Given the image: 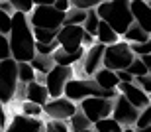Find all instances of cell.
I'll list each match as a JSON object with an SVG mask.
<instances>
[{"label": "cell", "instance_id": "6da1fadb", "mask_svg": "<svg viewBox=\"0 0 151 132\" xmlns=\"http://www.w3.org/2000/svg\"><path fill=\"white\" fill-rule=\"evenodd\" d=\"M8 44H10V57L16 63H29L35 57V40L26 14H20V12L12 14Z\"/></svg>", "mask_w": 151, "mask_h": 132}, {"label": "cell", "instance_id": "60d3db41", "mask_svg": "<svg viewBox=\"0 0 151 132\" xmlns=\"http://www.w3.org/2000/svg\"><path fill=\"white\" fill-rule=\"evenodd\" d=\"M8 126V122H6V112H4V104L0 103V130H4Z\"/></svg>", "mask_w": 151, "mask_h": 132}, {"label": "cell", "instance_id": "4fadbf2b", "mask_svg": "<svg viewBox=\"0 0 151 132\" xmlns=\"http://www.w3.org/2000/svg\"><path fill=\"white\" fill-rule=\"evenodd\" d=\"M102 55H104V46L94 44L88 47L83 55V73L86 75V79H92L96 71L102 69Z\"/></svg>", "mask_w": 151, "mask_h": 132}, {"label": "cell", "instance_id": "d590c367", "mask_svg": "<svg viewBox=\"0 0 151 132\" xmlns=\"http://www.w3.org/2000/svg\"><path fill=\"white\" fill-rule=\"evenodd\" d=\"M10 57V44H8V38L6 36H0V61H6Z\"/></svg>", "mask_w": 151, "mask_h": 132}, {"label": "cell", "instance_id": "44dd1931", "mask_svg": "<svg viewBox=\"0 0 151 132\" xmlns=\"http://www.w3.org/2000/svg\"><path fill=\"white\" fill-rule=\"evenodd\" d=\"M90 128H92V122H90L81 110H77V112L69 118V130L71 132H84V130H90Z\"/></svg>", "mask_w": 151, "mask_h": 132}, {"label": "cell", "instance_id": "7402d4cb", "mask_svg": "<svg viewBox=\"0 0 151 132\" xmlns=\"http://www.w3.org/2000/svg\"><path fill=\"white\" fill-rule=\"evenodd\" d=\"M149 40H151V36H147L143 30H139L135 24H132L129 30L124 34V40L122 41H126V44L132 46V44H143V41H149Z\"/></svg>", "mask_w": 151, "mask_h": 132}, {"label": "cell", "instance_id": "7a4b0ae2", "mask_svg": "<svg viewBox=\"0 0 151 132\" xmlns=\"http://www.w3.org/2000/svg\"><path fill=\"white\" fill-rule=\"evenodd\" d=\"M96 14L100 18V22L108 24L118 36H124L134 24L129 2L124 0H110V2H100L96 6Z\"/></svg>", "mask_w": 151, "mask_h": 132}, {"label": "cell", "instance_id": "2e32d148", "mask_svg": "<svg viewBox=\"0 0 151 132\" xmlns=\"http://www.w3.org/2000/svg\"><path fill=\"white\" fill-rule=\"evenodd\" d=\"M26 101L34 104H39V107H45V104L49 103V93L45 89V85H39L35 81L28 83L26 85Z\"/></svg>", "mask_w": 151, "mask_h": 132}, {"label": "cell", "instance_id": "74e56055", "mask_svg": "<svg viewBox=\"0 0 151 132\" xmlns=\"http://www.w3.org/2000/svg\"><path fill=\"white\" fill-rule=\"evenodd\" d=\"M116 75H118V79H120V83H135V79L128 73V71H118Z\"/></svg>", "mask_w": 151, "mask_h": 132}, {"label": "cell", "instance_id": "1f68e13d", "mask_svg": "<svg viewBox=\"0 0 151 132\" xmlns=\"http://www.w3.org/2000/svg\"><path fill=\"white\" fill-rule=\"evenodd\" d=\"M10 2L14 12H20V14H26V16L34 10V0H10Z\"/></svg>", "mask_w": 151, "mask_h": 132}, {"label": "cell", "instance_id": "ab89813d", "mask_svg": "<svg viewBox=\"0 0 151 132\" xmlns=\"http://www.w3.org/2000/svg\"><path fill=\"white\" fill-rule=\"evenodd\" d=\"M94 40H96V38H92L90 34H86V32H84V34H83V47H84V46H86V47H92V46L96 44Z\"/></svg>", "mask_w": 151, "mask_h": 132}, {"label": "cell", "instance_id": "e0dca14e", "mask_svg": "<svg viewBox=\"0 0 151 132\" xmlns=\"http://www.w3.org/2000/svg\"><path fill=\"white\" fill-rule=\"evenodd\" d=\"M92 79H94V83L100 87V89H104V91H116L118 85H120L118 75L114 73V71H110V69H104V67H102L100 71H96Z\"/></svg>", "mask_w": 151, "mask_h": 132}, {"label": "cell", "instance_id": "9c48e42d", "mask_svg": "<svg viewBox=\"0 0 151 132\" xmlns=\"http://www.w3.org/2000/svg\"><path fill=\"white\" fill-rule=\"evenodd\" d=\"M83 26H61L57 32V44L63 51L67 53H77L83 47Z\"/></svg>", "mask_w": 151, "mask_h": 132}, {"label": "cell", "instance_id": "d6a6232c", "mask_svg": "<svg viewBox=\"0 0 151 132\" xmlns=\"http://www.w3.org/2000/svg\"><path fill=\"white\" fill-rule=\"evenodd\" d=\"M129 49H132V53H134L135 57H145V55L151 53V40L143 41V44H132Z\"/></svg>", "mask_w": 151, "mask_h": 132}, {"label": "cell", "instance_id": "83f0119b", "mask_svg": "<svg viewBox=\"0 0 151 132\" xmlns=\"http://www.w3.org/2000/svg\"><path fill=\"white\" fill-rule=\"evenodd\" d=\"M149 126H151V104L139 110V116H137V120H135V124H134V130L141 132V130H145V128H149Z\"/></svg>", "mask_w": 151, "mask_h": 132}, {"label": "cell", "instance_id": "5b68a950", "mask_svg": "<svg viewBox=\"0 0 151 132\" xmlns=\"http://www.w3.org/2000/svg\"><path fill=\"white\" fill-rule=\"evenodd\" d=\"M28 22L32 28L41 30H59L65 24V14L57 12L51 6H34V10L28 14Z\"/></svg>", "mask_w": 151, "mask_h": 132}, {"label": "cell", "instance_id": "f6af8a7d", "mask_svg": "<svg viewBox=\"0 0 151 132\" xmlns=\"http://www.w3.org/2000/svg\"><path fill=\"white\" fill-rule=\"evenodd\" d=\"M147 6H149V10H151V0H149V2H147Z\"/></svg>", "mask_w": 151, "mask_h": 132}, {"label": "cell", "instance_id": "d6986e66", "mask_svg": "<svg viewBox=\"0 0 151 132\" xmlns=\"http://www.w3.org/2000/svg\"><path fill=\"white\" fill-rule=\"evenodd\" d=\"M120 41V36L114 32L108 24L100 22L98 24V32H96V44H100V46L108 47V46H114V44H118Z\"/></svg>", "mask_w": 151, "mask_h": 132}, {"label": "cell", "instance_id": "ac0fdd59", "mask_svg": "<svg viewBox=\"0 0 151 132\" xmlns=\"http://www.w3.org/2000/svg\"><path fill=\"white\" fill-rule=\"evenodd\" d=\"M83 55H84V49H81V51H77V53H67L59 47L51 57H53V63L59 65V67H73L77 61L83 59Z\"/></svg>", "mask_w": 151, "mask_h": 132}, {"label": "cell", "instance_id": "52a82bcc", "mask_svg": "<svg viewBox=\"0 0 151 132\" xmlns=\"http://www.w3.org/2000/svg\"><path fill=\"white\" fill-rule=\"evenodd\" d=\"M112 107H114V101L96 99V97L84 99L83 103H78V110H81L92 124H96L98 120H104V118H110V116H112Z\"/></svg>", "mask_w": 151, "mask_h": 132}, {"label": "cell", "instance_id": "836d02e7", "mask_svg": "<svg viewBox=\"0 0 151 132\" xmlns=\"http://www.w3.org/2000/svg\"><path fill=\"white\" fill-rule=\"evenodd\" d=\"M10 28H12V16L0 10V36H6V38H8Z\"/></svg>", "mask_w": 151, "mask_h": 132}, {"label": "cell", "instance_id": "ee69618b", "mask_svg": "<svg viewBox=\"0 0 151 132\" xmlns=\"http://www.w3.org/2000/svg\"><path fill=\"white\" fill-rule=\"evenodd\" d=\"M84 132H96V130H94V128H90V130H84Z\"/></svg>", "mask_w": 151, "mask_h": 132}, {"label": "cell", "instance_id": "3957f363", "mask_svg": "<svg viewBox=\"0 0 151 132\" xmlns=\"http://www.w3.org/2000/svg\"><path fill=\"white\" fill-rule=\"evenodd\" d=\"M63 97L69 99L71 103H83L84 99H108V101H114L118 97V91H104L94 83V79H71L65 85V91H63Z\"/></svg>", "mask_w": 151, "mask_h": 132}, {"label": "cell", "instance_id": "484cf974", "mask_svg": "<svg viewBox=\"0 0 151 132\" xmlns=\"http://www.w3.org/2000/svg\"><path fill=\"white\" fill-rule=\"evenodd\" d=\"M84 20H86V12L71 8V10L65 14V24H63V26H83Z\"/></svg>", "mask_w": 151, "mask_h": 132}, {"label": "cell", "instance_id": "8fae6325", "mask_svg": "<svg viewBox=\"0 0 151 132\" xmlns=\"http://www.w3.org/2000/svg\"><path fill=\"white\" fill-rule=\"evenodd\" d=\"M78 110V107L75 103H71L69 99L59 97V99H49V103L43 107V112L47 115L49 120H63L67 122L71 116Z\"/></svg>", "mask_w": 151, "mask_h": 132}, {"label": "cell", "instance_id": "ffe728a7", "mask_svg": "<svg viewBox=\"0 0 151 132\" xmlns=\"http://www.w3.org/2000/svg\"><path fill=\"white\" fill-rule=\"evenodd\" d=\"M29 65L34 67V71L37 75H47L51 69L55 67V63H53V57H51V55H47V57H45V55H35V57L29 61Z\"/></svg>", "mask_w": 151, "mask_h": 132}, {"label": "cell", "instance_id": "9a60e30c", "mask_svg": "<svg viewBox=\"0 0 151 132\" xmlns=\"http://www.w3.org/2000/svg\"><path fill=\"white\" fill-rule=\"evenodd\" d=\"M41 128H43V122L39 118H29V116H24V115H16L2 132H39Z\"/></svg>", "mask_w": 151, "mask_h": 132}, {"label": "cell", "instance_id": "f546056e", "mask_svg": "<svg viewBox=\"0 0 151 132\" xmlns=\"http://www.w3.org/2000/svg\"><path fill=\"white\" fill-rule=\"evenodd\" d=\"M134 79H139V77H143V75H147V69H145V65L141 63V59L139 57H135L134 61H132V65H129L128 69H126Z\"/></svg>", "mask_w": 151, "mask_h": 132}, {"label": "cell", "instance_id": "8992f818", "mask_svg": "<svg viewBox=\"0 0 151 132\" xmlns=\"http://www.w3.org/2000/svg\"><path fill=\"white\" fill-rule=\"evenodd\" d=\"M18 69L14 59L0 61V103L8 104L14 101L18 89Z\"/></svg>", "mask_w": 151, "mask_h": 132}, {"label": "cell", "instance_id": "30bf717a", "mask_svg": "<svg viewBox=\"0 0 151 132\" xmlns=\"http://www.w3.org/2000/svg\"><path fill=\"white\" fill-rule=\"evenodd\" d=\"M137 116H139V110L132 107V104L122 97V95H118L114 99V107H112V118L120 124L122 128H134L135 120H137Z\"/></svg>", "mask_w": 151, "mask_h": 132}, {"label": "cell", "instance_id": "7c38bea8", "mask_svg": "<svg viewBox=\"0 0 151 132\" xmlns=\"http://www.w3.org/2000/svg\"><path fill=\"white\" fill-rule=\"evenodd\" d=\"M116 91H118V95H122V97L126 99L132 107H135L137 110L145 109V107L151 104V97L145 95V93L141 91L135 83H120Z\"/></svg>", "mask_w": 151, "mask_h": 132}, {"label": "cell", "instance_id": "e575fe53", "mask_svg": "<svg viewBox=\"0 0 151 132\" xmlns=\"http://www.w3.org/2000/svg\"><path fill=\"white\" fill-rule=\"evenodd\" d=\"M135 85L139 87L145 95H149V97H151V73L143 75V77H139V79H135Z\"/></svg>", "mask_w": 151, "mask_h": 132}, {"label": "cell", "instance_id": "bcb514c9", "mask_svg": "<svg viewBox=\"0 0 151 132\" xmlns=\"http://www.w3.org/2000/svg\"><path fill=\"white\" fill-rule=\"evenodd\" d=\"M0 132H2V130H0Z\"/></svg>", "mask_w": 151, "mask_h": 132}, {"label": "cell", "instance_id": "4dcf8cb0", "mask_svg": "<svg viewBox=\"0 0 151 132\" xmlns=\"http://www.w3.org/2000/svg\"><path fill=\"white\" fill-rule=\"evenodd\" d=\"M43 132H71L69 124L63 120H47L43 122Z\"/></svg>", "mask_w": 151, "mask_h": 132}, {"label": "cell", "instance_id": "b9f144b4", "mask_svg": "<svg viewBox=\"0 0 151 132\" xmlns=\"http://www.w3.org/2000/svg\"><path fill=\"white\" fill-rule=\"evenodd\" d=\"M139 59H141V63L145 65L147 73H151V53H149V55H145V57H139Z\"/></svg>", "mask_w": 151, "mask_h": 132}, {"label": "cell", "instance_id": "d4e9b609", "mask_svg": "<svg viewBox=\"0 0 151 132\" xmlns=\"http://www.w3.org/2000/svg\"><path fill=\"white\" fill-rule=\"evenodd\" d=\"M16 69H18V81L20 83H24V85H28V83H32V81H35V71L34 67L29 63H16Z\"/></svg>", "mask_w": 151, "mask_h": 132}, {"label": "cell", "instance_id": "277c9868", "mask_svg": "<svg viewBox=\"0 0 151 132\" xmlns=\"http://www.w3.org/2000/svg\"><path fill=\"white\" fill-rule=\"evenodd\" d=\"M134 59H135V55L132 53V49H129V44H126V41H118V44H114V46L104 47L102 67L118 73V71H126V69L132 65Z\"/></svg>", "mask_w": 151, "mask_h": 132}, {"label": "cell", "instance_id": "603a6c76", "mask_svg": "<svg viewBox=\"0 0 151 132\" xmlns=\"http://www.w3.org/2000/svg\"><path fill=\"white\" fill-rule=\"evenodd\" d=\"M57 32L59 30H41V28H32V34H34V40L35 44H53L57 40Z\"/></svg>", "mask_w": 151, "mask_h": 132}, {"label": "cell", "instance_id": "4316f807", "mask_svg": "<svg viewBox=\"0 0 151 132\" xmlns=\"http://www.w3.org/2000/svg\"><path fill=\"white\" fill-rule=\"evenodd\" d=\"M92 128H94L96 132H122L124 130L112 116H110V118H104V120H98L96 124H92Z\"/></svg>", "mask_w": 151, "mask_h": 132}, {"label": "cell", "instance_id": "5bb4252c", "mask_svg": "<svg viewBox=\"0 0 151 132\" xmlns=\"http://www.w3.org/2000/svg\"><path fill=\"white\" fill-rule=\"evenodd\" d=\"M129 10H132L134 24L139 30H143L147 36H151V10H149V6H147V2L134 0V2H129Z\"/></svg>", "mask_w": 151, "mask_h": 132}, {"label": "cell", "instance_id": "f35d334b", "mask_svg": "<svg viewBox=\"0 0 151 132\" xmlns=\"http://www.w3.org/2000/svg\"><path fill=\"white\" fill-rule=\"evenodd\" d=\"M0 10L2 12H6V14H14V8H12V2L10 0H0Z\"/></svg>", "mask_w": 151, "mask_h": 132}, {"label": "cell", "instance_id": "7bdbcfd3", "mask_svg": "<svg viewBox=\"0 0 151 132\" xmlns=\"http://www.w3.org/2000/svg\"><path fill=\"white\" fill-rule=\"evenodd\" d=\"M122 132H135V130H134V128H124Z\"/></svg>", "mask_w": 151, "mask_h": 132}, {"label": "cell", "instance_id": "f1b7e54d", "mask_svg": "<svg viewBox=\"0 0 151 132\" xmlns=\"http://www.w3.org/2000/svg\"><path fill=\"white\" fill-rule=\"evenodd\" d=\"M22 115L29 116V118H39V116L43 115V107L34 104V103H29V101H24L22 103Z\"/></svg>", "mask_w": 151, "mask_h": 132}, {"label": "cell", "instance_id": "cb8c5ba5", "mask_svg": "<svg viewBox=\"0 0 151 132\" xmlns=\"http://www.w3.org/2000/svg\"><path fill=\"white\" fill-rule=\"evenodd\" d=\"M98 24H100V18L96 14V8L94 10H88L86 12V20L83 24V30L86 34H90L92 38H96V32H98Z\"/></svg>", "mask_w": 151, "mask_h": 132}, {"label": "cell", "instance_id": "ba28073f", "mask_svg": "<svg viewBox=\"0 0 151 132\" xmlns=\"http://www.w3.org/2000/svg\"><path fill=\"white\" fill-rule=\"evenodd\" d=\"M73 79V67H55L45 75V89L49 93V99H59L63 97L65 85Z\"/></svg>", "mask_w": 151, "mask_h": 132}, {"label": "cell", "instance_id": "8d00e7d4", "mask_svg": "<svg viewBox=\"0 0 151 132\" xmlns=\"http://www.w3.org/2000/svg\"><path fill=\"white\" fill-rule=\"evenodd\" d=\"M53 8L57 12H63V14H67L71 10V0H55L53 2Z\"/></svg>", "mask_w": 151, "mask_h": 132}]
</instances>
